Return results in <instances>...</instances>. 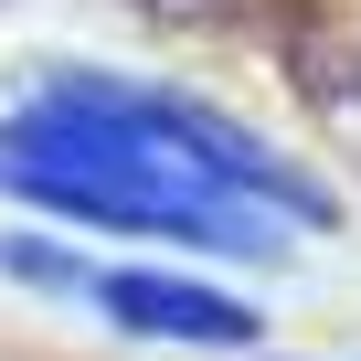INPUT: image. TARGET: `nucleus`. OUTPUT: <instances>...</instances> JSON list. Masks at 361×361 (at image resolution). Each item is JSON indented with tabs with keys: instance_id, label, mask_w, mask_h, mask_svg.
Segmentation results:
<instances>
[{
	"instance_id": "f257e3e1",
	"label": "nucleus",
	"mask_w": 361,
	"mask_h": 361,
	"mask_svg": "<svg viewBox=\"0 0 361 361\" xmlns=\"http://www.w3.org/2000/svg\"><path fill=\"white\" fill-rule=\"evenodd\" d=\"M0 192L106 234H180L224 255H276V213H308V224L329 213L255 138L96 75H54L32 106L0 117Z\"/></svg>"
},
{
	"instance_id": "f03ea898",
	"label": "nucleus",
	"mask_w": 361,
	"mask_h": 361,
	"mask_svg": "<svg viewBox=\"0 0 361 361\" xmlns=\"http://www.w3.org/2000/svg\"><path fill=\"white\" fill-rule=\"evenodd\" d=\"M85 287H96V308H106L117 329H138V340H180V350H234V340H255V308L224 298V287H202V276L117 266V276H85Z\"/></svg>"
}]
</instances>
